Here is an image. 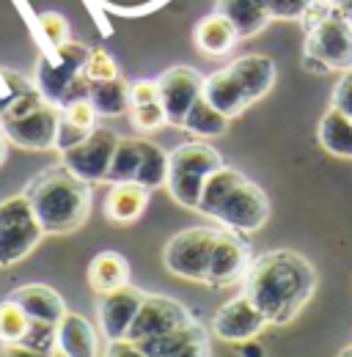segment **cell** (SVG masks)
<instances>
[{
    "label": "cell",
    "instance_id": "6da1fadb",
    "mask_svg": "<svg viewBox=\"0 0 352 357\" xmlns=\"http://www.w3.org/2000/svg\"><path fill=\"white\" fill-rule=\"evenodd\" d=\"M242 291L256 303L270 324H289L316 291V269L295 250H267L251 261Z\"/></svg>",
    "mask_w": 352,
    "mask_h": 357
},
{
    "label": "cell",
    "instance_id": "7a4b0ae2",
    "mask_svg": "<svg viewBox=\"0 0 352 357\" xmlns=\"http://www.w3.org/2000/svg\"><path fill=\"white\" fill-rule=\"evenodd\" d=\"M44 234L64 236L83 228L91 215V184L75 176L66 165H50L31 178L22 190Z\"/></svg>",
    "mask_w": 352,
    "mask_h": 357
},
{
    "label": "cell",
    "instance_id": "3957f363",
    "mask_svg": "<svg viewBox=\"0 0 352 357\" xmlns=\"http://www.w3.org/2000/svg\"><path fill=\"white\" fill-rule=\"evenodd\" d=\"M196 212L218 220L228 231L256 234L270 220V201L256 181L223 165L207 178Z\"/></svg>",
    "mask_w": 352,
    "mask_h": 357
},
{
    "label": "cell",
    "instance_id": "277c9868",
    "mask_svg": "<svg viewBox=\"0 0 352 357\" xmlns=\"http://www.w3.org/2000/svg\"><path fill=\"white\" fill-rule=\"evenodd\" d=\"M223 165L226 162H223L220 151H215L210 143H204V140L182 143V146H176L174 151L168 154V178H166V187H168L171 198H174L179 206L196 212L207 178L212 176L218 168H223Z\"/></svg>",
    "mask_w": 352,
    "mask_h": 357
},
{
    "label": "cell",
    "instance_id": "5b68a950",
    "mask_svg": "<svg viewBox=\"0 0 352 357\" xmlns=\"http://www.w3.org/2000/svg\"><path fill=\"white\" fill-rule=\"evenodd\" d=\"M303 66L314 75L352 69V22L342 8H330L314 28L306 31Z\"/></svg>",
    "mask_w": 352,
    "mask_h": 357
},
{
    "label": "cell",
    "instance_id": "8992f818",
    "mask_svg": "<svg viewBox=\"0 0 352 357\" xmlns=\"http://www.w3.org/2000/svg\"><path fill=\"white\" fill-rule=\"evenodd\" d=\"M44 236L42 223L22 192L0 201V269L28 259Z\"/></svg>",
    "mask_w": 352,
    "mask_h": 357
},
{
    "label": "cell",
    "instance_id": "52a82bcc",
    "mask_svg": "<svg viewBox=\"0 0 352 357\" xmlns=\"http://www.w3.org/2000/svg\"><path fill=\"white\" fill-rule=\"evenodd\" d=\"M91 47L80 45V42H66L61 47H52L50 55H42L36 61V75L34 83L47 102L64 107L69 105L72 96V86L78 83V77L83 75V66L88 61Z\"/></svg>",
    "mask_w": 352,
    "mask_h": 357
},
{
    "label": "cell",
    "instance_id": "ba28073f",
    "mask_svg": "<svg viewBox=\"0 0 352 357\" xmlns=\"http://www.w3.org/2000/svg\"><path fill=\"white\" fill-rule=\"evenodd\" d=\"M218 228H184L174 234L163 250V264L166 269L190 283H204L207 280V269L212 259V248L218 242Z\"/></svg>",
    "mask_w": 352,
    "mask_h": 357
},
{
    "label": "cell",
    "instance_id": "9c48e42d",
    "mask_svg": "<svg viewBox=\"0 0 352 357\" xmlns=\"http://www.w3.org/2000/svg\"><path fill=\"white\" fill-rule=\"evenodd\" d=\"M116 143H119V135L110 127H96L86 140L61 151V165H66L75 176H80L88 184H99L108 178Z\"/></svg>",
    "mask_w": 352,
    "mask_h": 357
},
{
    "label": "cell",
    "instance_id": "30bf717a",
    "mask_svg": "<svg viewBox=\"0 0 352 357\" xmlns=\"http://www.w3.org/2000/svg\"><path fill=\"white\" fill-rule=\"evenodd\" d=\"M58 124H61V107L52 102H44L22 119L0 121V132L17 149L50 151V149H55V140H58Z\"/></svg>",
    "mask_w": 352,
    "mask_h": 357
},
{
    "label": "cell",
    "instance_id": "8fae6325",
    "mask_svg": "<svg viewBox=\"0 0 352 357\" xmlns=\"http://www.w3.org/2000/svg\"><path fill=\"white\" fill-rule=\"evenodd\" d=\"M201 89H204V75H198L193 66H171L157 77L160 105L171 127L184 124V116L201 96Z\"/></svg>",
    "mask_w": 352,
    "mask_h": 357
},
{
    "label": "cell",
    "instance_id": "7c38bea8",
    "mask_svg": "<svg viewBox=\"0 0 352 357\" xmlns=\"http://www.w3.org/2000/svg\"><path fill=\"white\" fill-rule=\"evenodd\" d=\"M264 327H270L267 316H264L256 303L242 291L237 297H231L226 305H220V311L212 316V330L220 341L226 344H245L254 341Z\"/></svg>",
    "mask_w": 352,
    "mask_h": 357
},
{
    "label": "cell",
    "instance_id": "4fadbf2b",
    "mask_svg": "<svg viewBox=\"0 0 352 357\" xmlns=\"http://www.w3.org/2000/svg\"><path fill=\"white\" fill-rule=\"evenodd\" d=\"M254 256H251V245L242 239V234L237 231H220L218 242L212 248V259L207 269V286L212 289H226L234 286L245 278V272L251 267Z\"/></svg>",
    "mask_w": 352,
    "mask_h": 357
},
{
    "label": "cell",
    "instance_id": "5bb4252c",
    "mask_svg": "<svg viewBox=\"0 0 352 357\" xmlns=\"http://www.w3.org/2000/svg\"><path fill=\"white\" fill-rule=\"evenodd\" d=\"M193 321L196 319L190 316V311L182 303H176L166 294H146L140 311L132 321L130 333H127V341H143V338H152V335H160V333L187 327Z\"/></svg>",
    "mask_w": 352,
    "mask_h": 357
},
{
    "label": "cell",
    "instance_id": "9a60e30c",
    "mask_svg": "<svg viewBox=\"0 0 352 357\" xmlns=\"http://www.w3.org/2000/svg\"><path fill=\"white\" fill-rule=\"evenodd\" d=\"M146 300V291H140L138 286H122L116 291H108V294H99V303H96V319H99V330L108 341H122L127 338L132 321L140 311Z\"/></svg>",
    "mask_w": 352,
    "mask_h": 357
},
{
    "label": "cell",
    "instance_id": "2e32d148",
    "mask_svg": "<svg viewBox=\"0 0 352 357\" xmlns=\"http://www.w3.org/2000/svg\"><path fill=\"white\" fill-rule=\"evenodd\" d=\"M55 352L61 357H99V335L86 316L64 313L55 324Z\"/></svg>",
    "mask_w": 352,
    "mask_h": 357
},
{
    "label": "cell",
    "instance_id": "e0dca14e",
    "mask_svg": "<svg viewBox=\"0 0 352 357\" xmlns=\"http://www.w3.org/2000/svg\"><path fill=\"white\" fill-rule=\"evenodd\" d=\"M228 72L237 77L245 96L251 99V105L264 99L275 86V61L262 52H248V55L234 58L228 63Z\"/></svg>",
    "mask_w": 352,
    "mask_h": 357
},
{
    "label": "cell",
    "instance_id": "ac0fdd59",
    "mask_svg": "<svg viewBox=\"0 0 352 357\" xmlns=\"http://www.w3.org/2000/svg\"><path fill=\"white\" fill-rule=\"evenodd\" d=\"M8 300H14L22 311L28 313L31 321H39V324H58L66 313V303L64 297L42 283H28V286H20L8 294Z\"/></svg>",
    "mask_w": 352,
    "mask_h": 357
},
{
    "label": "cell",
    "instance_id": "d6986e66",
    "mask_svg": "<svg viewBox=\"0 0 352 357\" xmlns=\"http://www.w3.org/2000/svg\"><path fill=\"white\" fill-rule=\"evenodd\" d=\"M201 96H204L215 110H220L226 119H237V116H242V113L251 107V99L245 96V91L237 83V77L228 72V66H223V69H218V72H212V75L204 77Z\"/></svg>",
    "mask_w": 352,
    "mask_h": 357
},
{
    "label": "cell",
    "instance_id": "ffe728a7",
    "mask_svg": "<svg viewBox=\"0 0 352 357\" xmlns=\"http://www.w3.org/2000/svg\"><path fill=\"white\" fill-rule=\"evenodd\" d=\"M149 192L138 181L110 184V192L105 195V218L116 225H130L140 220V215L149 206Z\"/></svg>",
    "mask_w": 352,
    "mask_h": 357
},
{
    "label": "cell",
    "instance_id": "44dd1931",
    "mask_svg": "<svg viewBox=\"0 0 352 357\" xmlns=\"http://www.w3.org/2000/svg\"><path fill=\"white\" fill-rule=\"evenodd\" d=\"M96 110L88 99H78L61 107V124H58V140L55 149L66 151L72 146H78L80 140H86L88 135L96 130Z\"/></svg>",
    "mask_w": 352,
    "mask_h": 357
},
{
    "label": "cell",
    "instance_id": "7402d4cb",
    "mask_svg": "<svg viewBox=\"0 0 352 357\" xmlns=\"http://www.w3.org/2000/svg\"><path fill=\"white\" fill-rule=\"evenodd\" d=\"M193 42H196V47H198L207 58H220V55H226V52H231V50L237 47L240 33H237V28H234L220 11H212V14H207V17L196 25Z\"/></svg>",
    "mask_w": 352,
    "mask_h": 357
},
{
    "label": "cell",
    "instance_id": "603a6c76",
    "mask_svg": "<svg viewBox=\"0 0 352 357\" xmlns=\"http://www.w3.org/2000/svg\"><path fill=\"white\" fill-rule=\"evenodd\" d=\"M130 283V264L122 253L116 250H102L91 259L88 264V286L96 291V294H108V291H116L122 286Z\"/></svg>",
    "mask_w": 352,
    "mask_h": 357
},
{
    "label": "cell",
    "instance_id": "cb8c5ba5",
    "mask_svg": "<svg viewBox=\"0 0 352 357\" xmlns=\"http://www.w3.org/2000/svg\"><path fill=\"white\" fill-rule=\"evenodd\" d=\"M215 11H220L240 33V39H254L270 25V14L259 0H218Z\"/></svg>",
    "mask_w": 352,
    "mask_h": 357
},
{
    "label": "cell",
    "instance_id": "d4e9b609",
    "mask_svg": "<svg viewBox=\"0 0 352 357\" xmlns=\"http://www.w3.org/2000/svg\"><path fill=\"white\" fill-rule=\"evenodd\" d=\"M88 102L94 105L96 116L102 119H116L130 113L132 99H130V83L119 75L113 80H102V83H91L88 91Z\"/></svg>",
    "mask_w": 352,
    "mask_h": 357
},
{
    "label": "cell",
    "instance_id": "484cf974",
    "mask_svg": "<svg viewBox=\"0 0 352 357\" xmlns=\"http://www.w3.org/2000/svg\"><path fill=\"white\" fill-rule=\"evenodd\" d=\"M319 143L325 151H330L333 157H344L352 160V119L347 113L328 107V113L319 121Z\"/></svg>",
    "mask_w": 352,
    "mask_h": 357
},
{
    "label": "cell",
    "instance_id": "4316f807",
    "mask_svg": "<svg viewBox=\"0 0 352 357\" xmlns=\"http://www.w3.org/2000/svg\"><path fill=\"white\" fill-rule=\"evenodd\" d=\"M228 121L231 119H226L220 110H215L204 96H198L196 99V105L190 107V113L184 116V124H182V130H187L190 135H196L198 140H204V137H218L228 130Z\"/></svg>",
    "mask_w": 352,
    "mask_h": 357
},
{
    "label": "cell",
    "instance_id": "83f0119b",
    "mask_svg": "<svg viewBox=\"0 0 352 357\" xmlns=\"http://www.w3.org/2000/svg\"><path fill=\"white\" fill-rule=\"evenodd\" d=\"M166 178H168V151L140 137V168L135 181L146 190H157L166 187Z\"/></svg>",
    "mask_w": 352,
    "mask_h": 357
},
{
    "label": "cell",
    "instance_id": "f1b7e54d",
    "mask_svg": "<svg viewBox=\"0 0 352 357\" xmlns=\"http://www.w3.org/2000/svg\"><path fill=\"white\" fill-rule=\"evenodd\" d=\"M204 333L207 330L198 321H193L187 327H179V330H171V333H160V335H152V338H143V341H132V344H138V349L146 357H171L179 347H184L187 341H193V338H198Z\"/></svg>",
    "mask_w": 352,
    "mask_h": 357
},
{
    "label": "cell",
    "instance_id": "f546056e",
    "mask_svg": "<svg viewBox=\"0 0 352 357\" xmlns=\"http://www.w3.org/2000/svg\"><path fill=\"white\" fill-rule=\"evenodd\" d=\"M140 168V137H119L108 178L105 184H122V181H135Z\"/></svg>",
    "mask_w": 352,
    "mask_h": 357
},
{
    "label": "cell",
    "instance_id": "4dcf8cb0",
    "mask_svg": "<svg viewBox=\"0 0 352 357\" xmlns=\"http://www.w3.org/2000/svg\"><path fill=\"white\" fill-rule=\"evenodd\" d=\"M31 319L14 300L0 303V344H22L31 333Z\"/></svg>",
    "mask_w": 352,
    "mask_h": 357
},
{
    "label": "cell",
    "instance_id": "1f68e13d",
    "mask_svg": "<svg viewBox=\"0 0 352 357\" xmlns=\"http://www.w3.org/2000/svg\"><path fill=\"white\" fill-rule=\"evenodd\" d=\"M130 119H132V127H135V130H140V132H157L160 127H166V124H168L166 110H163V105H160V102L132 105Z\"/></svg>",
    "mask_w": 352,
    "mask_h": 357
},
{
    "label": "cell",
    "instance_id": "d6a6232c",
    "mask_svg": "<svg viewBox=\"0 0 352 357\" xmlns=\"http://www.w3.org/2000/svg\"><path fill=\"white\" fill-rule=\"evenodd\" d=\"M83 75L88 77V83H102V80H113V77H119V66H116V61L110 58V52L94 47V50L88 52Z\"/></svg>",
    "mask_w": 352,
    "mask_h": 357
},
{
    "label": "cell",
    "instance_id": "836d02e7",
    "mask_svg": "<svg viewBox=\"0 0 352 357\" xmlns=\"http://www.w3.org/2000/svg\"><path fill=\"white\" fill-rule=\"evenodd\" d=\"M36 86L31 77L20 75L17 69H0V116L6 113V107L14 102V96H20L22 91H31Z\"/></svg>",
    "mask_w": 352,
    "mask_h": 357
},
{
    "label": "cell",
    "instance_id": "e575fe53",
    "mask_svg": "<svg viewBox=\"0 0 352 357\" xmlns=\"http://www.w3.org/2000/svg\"><path fill=\"white\" fill-rule=\"evenodd\" d=\"M39 28H42L44 39H47L50 47H61L72 39L69 36V22L58 11H44V14H39Z\"/></svg>",
    "mask_w": 352,
    "mask_h": 357
},
{
    "label": "cell",
    "instance_id": "d590c367",
    "mask_svg": "<svg viewBox=\"0 0 352 357\" xmlns=\"http://www.w3.org/2000/svg\"><path fill=\"white\" fill-rule=\"evenodd\" d=\"M270 20H300L314 0H259Z\"/></svg>",
    "mask_w": 352,
    "mask_h": 357
},
{
    "label": "cell",
    "instance_id": "8d00e7d4",
    "mask_svg": "<svg viewBox=\"0 0 352 357\" xmlns=\"http://www.w3.org/2000/svg\"><path fill=\"white\" fill-rule=\"evenodd\" d=\"M330 107L347 113V116L352 119V69H347V72L342 75V80L336 83L333 99H330Z\"/></svg>",
    "mask_w": 352,
    "mask_h": 357
},
{
    "label": "cell",
    "instance_id": "74e56055",
    "mask_svg": "<svg viewBox=\"0 0 352 357\" xmlns=\"http://www.w3.org/2000/svg\"><path fill=\"white\" fill-rule=\"evenodd\" d=\"M132 105H149V102H160V91H157V80H138L130 86Z\"/></svg>",
    "mask_w": 352,
    "mask_h": 357
},
{
    "label": "cell",
    "instance_id": "f35d334b",
    "mask_svg": "<svg viewBox=\"0 0 352 357\" xmlns=\"http://www.w3.org/2000/svg\"><path fill=\"white\" fill-rule=\"evenodd\" d=\"M171 357H212V349H210V335H198L193 341H187L184 347H179Z\"/></svg>",
    "mask_w": 352,
    "mask_h": 357
},
{
    "label": "cell",
    "instance_id": "ab89813d",
    "mask_svg": "<svg viewBox=\"0 0 352 357\" xmlns=\"http://www.w3.org/2000/svg\"><path fill=\"white\" fill-rule=\"evenodd\" d=\"M0 357H55V352H42V349H34L28 344H3Z\"/></svg>",
    "mask_w": 352,
    "mask_h": 357
},
{
    "label": "cell",
    "instance_id": "60d3db41",
    "mask_svg": "<svg viewBox=\"0 0 352 357\" xmlns=\"http://www.w3.org/2000/svg\"><path fill=\"white\" fill-rule=\"evenodd\" d=\"M105 357H146V355L138 349V344H132V341H127V338H122V341H108Z\"/></svg>",
    "mask_w": 352,
    "mask_h": 357
},
{
    "label": "cell",
    "instance_id": "b9f144b4",
    "mask_svg": "<svg viewBox=\"0 0 352 357\" xmlns=\"http://www.w3.org/2000/svg\"><path fill=\"white\" fill-rule=\"evenodd\" d=\"M6 157H8V140H6V135L0 132V165L6 162Z\"/></svg>",
    "mask_w": 352,
    "mask_h": 357
},
{
    "label": "cell",
    "instance_id": "7bdbcfd3",
    "mask_svg": "<svg viewBox=\"0 0 352 357\" xmlns=\"http://www.w3.org/2000/svg\"><path fill=\"white\" fill-rule=\"evenodd\" d=\"M328 3H330V6H336V8H344V6L352 3V0H328Z\"/></svg>",
    "mask_w": 352,
    "mask_h": 357
},
{
    "label": "cell",
    "instance_id": "ee69618b",
    "mask_svg": "<svg viewBox=\"0 0 352 357\" xmlns=\"http://www.w3.org/2000/svg\"><path fill=\"white\" fill-rule=\"evenodd\" d=\"M339 357H352V344L347 347V349H342V352H339Z\"/></svg>",
    "mask_w": 352,
    "mask_h": 357
},
{
    "label": "cell",
    "instance_id": "f6af8a7d",
    "mask_svg": "<svg viewBox=\"0 0 352 357\" xmlns=\"http://www.w3.org/2000/svg\"><path fill=\"white\" fill-rule=\"evenodd\" d=\"M342 11H344V14H347V17H350V22H352V3H347V6H344V8H342Z\"/></svg>",
    "mask_w": 352,
    "mask_h": 357
}]
</instances>
